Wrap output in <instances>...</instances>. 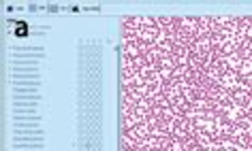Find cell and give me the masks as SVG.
I'll list each match as a JSON object with an SVG mask.
<instances>
[{
  "label": "cell",
  "mask_w": 252,
  "mask_h": 151,
  "mask_svg": "<svg viewBox=\"0 0 252 151\" xmlns=\"http://www.w3.org/2000/svg\"><path fill=\"white\" fill-rule=\"evenodd\" d=\"M120 151H252V17H124Z\"/></svg>",
  "instance_id": "cell-1"
}]
</instances>
